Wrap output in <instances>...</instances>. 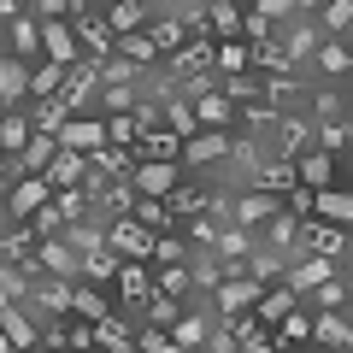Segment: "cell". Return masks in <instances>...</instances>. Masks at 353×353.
<instances>
[{"label":"cell","mask_w":353,"mask_h":353,"mask_svg":"<svg viewBox=\"0 0 353 353\" xmlns=\"http://www.w3.org/2000/svg\"><path fill=\"white\" fill-rule=\"evenodd\" d=\"M71 30H77V41H83V59H94V65L118 59V36H112V24H106V6H83V0H77Z\"/></svg>","instance_id":"obj_1"},{"label":"cell","mask_w":353,"mask_h":353,"mask_svg":"<svg viewBox=\"0 0 353 353\" xmlns=\"http://www.w3.org/2000/svg\"><path fill=\"white\" fill-rule=\"evenodd\" d=\"M312 18H318V6H306L301 18H289V24H283V36H277V48L289 53V65H312V59H318V48H324V41H330L324 30L312 24Z\"/></svg>","instance_id":"obj_2"},{"label":"cell","mask_w":353,"mask_h":353,"mask_svg":"<svg viewBox=\"0 0 353 353\" xmlns=\"http://www.w3.org/2000/svg\"><path fill=\"white\" fill-rule=\"evenodd\" d=\"M53 194H59V189H53L48 176H24L18 189H6V224H30L36 212L53 206Z\"/></svg>","instance_id":"obj_3"},{"label":"cell","mask_w":353,"mask_h":353,"mask_svg":"<svg viewBox=\"0 0 353 353\" xmlns=\"http://www.w3.org/2000/svg\"><path fill=\"white\" fill-rule=\"evenodd\" d=\"M330 277H341V259H324V253H294L289 271H283V283H289L301 301L318 289V283H330Z\"/></svg>","instance_id":"obj_4"},{"label":"cell","mask_w":353,"mask_h":353,"mask_svg":"<svg viewBox=\"0 0 353 353\" xmlns=\"http://www.w3.org/2000/svg\"><path fill=\"white\" fill-rule=\"evenodd\" d=\"M106 248H112L118 259L148 265V259H153V248H159V236H153V230H141L136 218H112V230H106Z\"/></svg>","instance_id":"obj_5"},{"label":"cell","mask_w":353,"mask_h":353,"mask_svg":"<svg viewBox=\"0 0 353 353\" xmlns=\"http://www.w3.org/2000/svg\"><path fill=\"white\" fill-rule=\"evenodd\" d=\"M101 65H94V59H83V65H71V77H65V88H59V106H65V112H83V106H94V101H101Z\"/></svg>","instance_id":"obj_6"},{"label":"cell","mask_w":353,"mask_h":353,"mask_svg":"<svg viewBox=\"0 0 353 353\" xmlns=\"http://www.w3.org/2000/svg\"><path fill=\"white\" fill-rule=\"evenodd\" d=\"M294 253H324V259H347V253H353V241H347V230L324 224V218H301V248H294Z\"/></svg>","instance_id":"obj_7"},{"label":"cell","mask_w":353,"mask_h":353,"mask_svg":"<svg viewBox=\"0 0 353 353\" xmlns=\"http://www.w3.org/2000/svg\"><path fill=\"white\" fill-rule=\"evenodd\" d=\"M136 194L141 201H171L176 189H183V165H165V159H148V165H136Z\"/></svg>","instance_id":"obj_8"},{"label":"cell","mask_w":353,"mask_h":353,"mask_svg":"<svg viewBox=\"0 0 353 353\" xmlns=\"http://www.w3.org/2000/svg\"><path fill=\"white\" fill-rule=\"evenodd\" d=\"M283 212L277 194H259V189H241L236 194V230H248V236H265V224Z\"/></svg>","instance_id":"obj_9"},{"label":"cell","mask_w":353,"mask_h":353,"mask_svg":"<svg viewBox=\"0 0 353 353\" xmlns=\"http://www.w3.org/2000/svg\"><path fill=\"white\" fill-rule=\"evenodd\" d=\"M6 53L24 59V65H41V59H48V48H41V18H36V12H24V18L6 24Z\"/></svg>","instance_id":"obj_10"},{"label":"cell","mask_w":353,"mask_h":353,"mask_svg":"<svg viewBox=\"0 0 353 353\" xmlns=\"http://www.w3.org/2000/svg\"><path fill=\"white\" fill-rule=\"evenodd\" d=\"M30 83H36V65H24V59H0V101H6V112H24L30 106Z\"/></svg>","instance_id":"obj_11"},{"label":"cell","mask_w":353,"mask_h":353,"mask_svg":"<svg viewBox=\"0 0 353 353\" xmlns=\"http://www.w3.org/2000/svg\"><path fill=\"white\" fill-rule=\"evenodd\" d=\"M36 259H41V271H48V277L83 283V253H77V248H71L65 236H48V241H41V253H36Z\"/></svg>","instance_id":"obj_12"},{"label":"cell","mask_w":353,"mask_h":353,"mask_svg":"<svg viewBox=\"0 0 353 353\" xmlns=\"http://www.w3.org/2000/svg\"><path fill=\"white\" fill-rule=\"evenodd\" d=\"M230 148H236L230 130H201L194 141H183V165H230Z\"/></svg>","instance_id":"obj_13"},{"label":"cell","mask_w":353,"mask_h":353,"mask_svg":"<svg viewBox=\"0 0 353 353\" xmlns=\"http://www.w3.org/2000/svg\"><path fill=\"white\" fill-rule=\"evenodd\" d=\"M241 30H248V6H236V0H212V12H206V41H241Z\"/></svg>","instance_id":"obj_14"},{"label":"cell","mask_w":353,"mask_h":353,"mask_svg":"<svg viewBox=\"0 0 353 353\" xmlns=\"http://www.w3.org/2000/svg\"><path fill=\"white\" fill-rule=\"evenodd\" d=\"M59 141L71 153H101V148H112V130H106V118H71L59 130Z\"/></svg>","instance_id":"obj_15"},{"label":"cell","mask_w":353,"mask_h":353,"mask_svg":"<svg viewBox=\"0 0 353 353\" xmlns=\"http://www.w3.org/2000/svg\"><path fill=\"white\" fill-rule=\"evenodd\" d=\"M336 171H341V159H330L324 148H312V153H301V159H294V176H301V189H312V194L336 189Z\"/></svg>","instance_id":"obj_16"},{"label":"cell","mask_w":353,"mask_h":353,"mask_svg":"<svg viewBox=\"0 0 353 353\" xmlns=\"http://www.w3.org/2000/svg\"><path fill=\"white\" fill-rule=\"evenodd\" d=\"M30 301H36L48 318H71V306H77V283H65V277H41L36 289H30Z\"/></svg>","instance_id":"obj_17"},{"label":"cell","mask_w":353,"mask_h":353,"mask_svg":"<svg viewBox=\"0 0 353 353\" xmlns=\"http://www.w3.org/2000/svg\"><path fill=\"white\" fill-rule=\"evenodd\" d=\"M88 171H94V165H88V153H71V148L59 141V159H53L41 176H48L53 189H83V183H88Z\"/></svg>","instance_id":"obj_18"},{"label":"cell","mask_w":353,"mask_h":353,"mask_svg":"<svg viewBox=\"0 0 353 353\" xmlns=\"http://www.w3.org/2000/svg\"><path fill=\"white\" fill-rule=\"evenodd\" d=\"M312 324H318V312H312V306H294V312L289 318H283V324H277V353H294V347H312Z\"/></svg>","instance_id":"obj_19"},{"label":"cell","mask_w":353,"mask_h":353,"mask_svg":"<svg viewBox=\"0 0 353 353\" xmlns=\"http://www.w3.org/2000/svg\"><path fill=\"white\" fill-rule=\"evenodd\" d=\"M259 283L253 277H236V283H224V289L212 294V306H218V318H236V312H253V306H259Z\"/></svg>","instance_id":"obj_20"},{"label":"cell","mask_w":353,"mask_h":353,"mask_svg":"<svg viewBox=\"0 0 353 353\" xmlns=\"http://www.w3.org/2000/svg\"><path fill=\"white\" fill-rule=\"evenodd\" d=\"M106 24H112V36H141L153 24V6L148 0H112L106 6Z\"/></svg>","instance_id":"obj_21"},{"label":"cell","mask_w":353,"mask_h":353,"mask_svg":"<svg viewBox=\"0 0 353 353\" xmlns=\"http://www.w3.org/2000/svg\"><path fill=\"white\" fill-rule=\"evenodd\" d=\"M148 36H153V48H159L165 59H171V53H183V48L194 41L189 30H183V24L171 18V6H153V24H148Z\"/></svg>","instance_id":"obj_22"},{"label":"cell","mask_w":353,"mask_h":353,"mask_svg":"<svg viewBox=\"0 0 353 353\" xmlns=\"http://www.w3.org/2000/svg\"><path fill=\"white\" fill-rule=\"evenodd\" d=\"M294 306H301V294H294L289 283H271V289L259 294V306H253V312H259V324H265V330H277L283 318L294 312Z\"/></svg>","instance_id":"obj_23"},{"label":"cell","mask_w":353,"mask_h":353,"mask_svg":"<svg viewBox=\"0 0 353 353\" xmlns=\"http://www.w3.org/2000/svg\"><path fill=\"white\" fill-rule=\"evenodd\" d=\"M0 336L12 341L18 353H36V347H41V330L24 318V306H0Z\"/></svg>","instance_id":"obj_24"},{"label":"cell","mask_w":353,"mask_h":353,"mask_svg":"<svg viewBox=\"0 0 353 353\" xmlns=\"http://www.w3.org/2000/svg\"><path fill=\"white\" fill-rule=\"evenodd\" d=\"M30 141H36V118L30 112H6V124H0V159H18Z\"/></svg>","instance_id":"obj_25"},{"label":"cell","mask_w":353,"mask_h":353,"mask_svg":"<svg viewBox=\"0 0 353 353\" xmlns=\"http://www.w3.org/2000/svg\"><path fill=\"white\" fill-rule=\"evenodd\" d=\"M118 294H124V306H136V312H141V306L153 301V271H148V265H136V259H130L124 271H118Z\"/></svg>","instance_id":"obj_26"},{"label":"cell","mask_w":353,"mask_h":353,"mask_svg":"<svg viewBox=\"0 0 353 353\" xmlns=\"http://www.w3.org/2000/svg\"><path fill=\"white\" fill-rule=\"evenodd\" d=\"M312 71H324L330 83H347V77H353V48H347V41H336V36H330L324 48H318Z\"/></svg>","instance_id":"obj_27"},{"label":"cell","mask_w":353,"mask_h":353,"mask_svg":"<svg viewBox=\"0 0 353 353\" xmlns=\"http://www.w3.org/2000/svg\"><path fill=\"white\" fill-rule=\"evenodd\" d=\"M265 248H271V253H289V259H294V248H301V218H294L289 206L265 224Z\"/></svg>","instance_id":"obj_28"},{"label":"cell","mask_w":353,"mask_h":353,"mask_svg":"<svg viewBox=\"0 0 353 353\" xmlns=\"http://www.w3.org/2000/svg\"><path fill=\"white\" fill-rule=\"evenodd\" d=\"M130 259H118L112 248H101V253H83V283H94V289H106V283H118V271H124Z\"/></svg>","instance_id":"obj_29"},{"label":"cell","mask_w":353,"mask_h":353,"mask_svg":"<svg viewBox=\"0 0 353 353\" xmlns=\"http://www.w3.org/2000/svg\"><path fill=\"white\" fill-rule=\"evenodd\" d=\"M194 118H201V130H230V136H236V106H230L224 94H201V101H194Z\"/></svg>","instance_id":"obj_30"},{"label":"cell","mask_w":353,"mask_h":353,"mask_svg":"<svg viewBox=\"0 0 353 353\" xmlns=\"http://www.w3.org/2000/svg\"><path fill=\"white\" fill-rule=\"evenodd\" d=\"M253 248H259V236H248V230H236V224H230V230H218V241H212V253H218L224 265L253 259Z\"/></svg>","instance_id":"obj_31"},{"label":"cell","mask_w":353,"mask_h":353,"mask_svg":"<svg viewBox=\"0 0 353 353\" xmlns=\"http://www.w3.org/2000/svg\"><path fill=\"white\" fill-rule=\"evenodd\" d=\"M148 271H153V294L183 301V294L194 289V271H189V265H148Z\"/></svg>","instance_id":"obj_32"},{"label":"cell","mask_w":353,"mask_h":353,"mask_svg":"<svg viewBox=\"0 0 353 353\" xmlns=\"http://www.w3.org/2000/svg\"><path fill=\"white\" fill-rule=\"evenodd\" d=\"M312 347H353V324L341 312H318L312 324Z\"/></svg>","instance_id":"obj_33"},{"label":"cell","mask_w":353,"mask_h":353,"mask_svg":"<svg viewBox=\"0 0 353 353\" xmlns=\"http://www.w3.org/2000/svg\"><path fill=\"white\" fill-rule=\"evenodd\" d=\"M283 271H289V253H271V248H253V259H248V277L259 283V289H271V283H283Z\"/></svg>","instance_id":"obj_34"},{"label":"cell","mask_w":353,"mask_h":353,"mask_svg":"<svg viewBox=\"0 0 353 353\" xmlns=\"http://www.w3.org/2000/svg\"><path fill=\"white\" fill-rule=\"evenodd\" d=\"M206 336H212V318H201V312H183L176 330H171V341H176V347H189V353H206Z\"/></svg>","instance_id":"obj_35"},{"label":"cell","mask_w":353,"mask_h":353,"mask_svg":"<svg viewBox=\"0 0 353 353\" xmlns=\"http://www.w3.org/2000/svg\"><path fill=\"white\" fill-rule=\"evenodd\" d=\"M212 194H218V189H206V183H183V189H176L165 206H171V212L189 224V218H201V212H206V201H212Z\"/></svg>","instance_id":"obj_36"},{"label":"cell","mask_w":353,"mask_h":353,"mask_svg":"<svg viewBox=\"0 0 353 353\" xmlns=\"http://www.w3.org/2000/svg\"><path fill=\"white\" fill-rule=\"evenodd\" d=\"M71 318H83V324H106V318H112V306H106V294L94 289V283H77V306H71Z\"/></svg>","instance_id":"obj_37"},{"label":"cell","mask_w":353,"mask_h":353,"mask_svg":"<svg viewBox=\"0 0 353 353\" xmlns=\"http://www.w3.org/2000/svg\"><path fill=\"white\" fill-rule=\"evenodd\" d=\"M165 130H171V136H183V141H194V136H201L194 101H183V94H176V101H165Z\"/></svg>","instance_id":"obj_38"},{"label":"cell","mask_w":353,"mask_h":353,"mask_svg":"<svg viewBox=\"0 0 353 353\" xmlns=\"http://www.w3.org/2000/svg\"><path fill=\"white\" fill-rule=\"evenodd\" d=\"M318 30H324V36H353V0H324V6H318Z\"/></svg>","instance_id":"obj_39"},{"label":"cell","mask_w":353,"mask_h":353,"mask_svg":"<svg viewBox=\"0 0 353 353\" xmlns=\"http://www.w3.org/2000/svg\"><path fill=\"white\" fill-rule=\"evenodd\" d=\"M347 294H353L347 277H330V283H318V289L306 294V306H312V312H341V306H347Z\"/></svg>","instance_id":"obj_40"},{"label":"cell","mask_w":353,"mask_h":353,"mask_svg":"<svg viewBox=\"0 0 353 353\" xmlns=\"http://www.w3.org/2000/svg\"><path fill=\"white\" fill-rule=\"evenodd\" d=\"M136 224L153 230V236H176V224H183V218H176L165 201H141V206H136Z\"/></svg>","instance_id":"obj_41"},{"label":"cell","mask_w":353,"mask_h":353,"mask_svg":"<svg viewBox=\"0 0 353 353\" xmlns=\"http://www.w3.org/2000/svg\"><path fill=\"white\" fill-rule=\"evenodd\" d=\"M189 312L183 301H171V294H153L148 306H141V324H153V330H176V318Z\"/></svg>","instance_id":"obj_42"},{"label":"cell","mask_w":353,"mask_h":353,"mask_svg":"<svg viewBox=\"0 0 353 353\" xmlns=\"http://www.w3.org/2000/svg\"><path fill=\"white\" fill-rule=\"evenodd\" d=\"M118 59H130V65H141V71H148V65H159L165 53L153 48V36L141 30V36H118Z\"/></svg>","instance_id":"obj_43"},{"label":"cell","mask_w":353,"mask_h":353,"mask_svg":"<svg viewBox=\"0 0 353 353\" xmlns=\"http://www.w3.org/2000/svg\"><path fill=\"white\" fill-rule=\"evenodd\" d=\"M218 71L224 77H248L253 71V48L248 41H224V48H218Z\"/></svg>","instance_id":"obj_44"},{"label":"cell","mask_w":353,"mask_h":353,"mask_svg":"<svg viewBox=\"0 0 353 353\" xmlns=\"http://www.w3.org/2000/svg\"><path fill=\"white\" fill-rule=\"evenodd\" d=\"M318 148L336 159V153H353V141H347V118L341 124H318Z\"/></svg>","instance_id":"obj_45"},{"label":"cell","mask_w":353,"mask_h":353,"mask_svg":"<svg viewBox=\"0 0 353 353\" xmlns=\"http://www.w3.org/2000/svg\"><path fill=\"white\" fill-rule=\"evenodd\" d=\"M94 336H101V347H130V341H136V330L124 324V318H106V324H94Z\"/></svg>","instance_id":"obj_46"},{"label":"cell","mask_w":353,"mask_h":353,"mask_svg":"<svg viewBox=\"0 0 353 353\" xmlns=\"http://www.w3.org/2000/svg\"><path fill=\"white\" fill-rule=\"evenodd\" d=\"M148 265H189V241L183 236H159V248H153Z\"/></svg>","instance_id":"obj_47"},{"label":"cell","mask_w":353,"mask_h":353,"mask_svg":"<svg viewBox=\"0 0 353 353\" xmlns=\"http://www.w3.org/2000/svg\"><path fill=\"white\" fill-rule=\"evenodd\" d=\"M236 347H241V341H236V330H230L224 318H218V324H212V336H206V353H236Z\"/></svg>","instance_id":"obj_48"},{"label":"cell","mask_w":353,"mask_h":353,"mask_svg":"<svg viewBox=\"0 0 353 353\" xmlns=\"http://www.w3.org/2000/svg\"><path fill=\"white\" fill-rule=\"evenodd\" d=\"M283 206H289L294 218H312V206H318V194H312V189H294V194H289V201H283Z\"/></svg>","instance_id":"obj_49"},{"label":"cell","mask_w":353,"mask_h":353,"mask_svg":"<svg viewBox=\"0 0 353 353\" xmlns=\"http://www.w3.org/2000/svg\"><path fill=\"white\" fill-rule=\"evenodd\" d=\"M294 353H324V347H294Z\"/></svg>","instance_id":"obj_50"},{"label":"cell","mask_w":353,"mask_h":353,"mask_svg":"<svg viewBox=\"0 0 353 353\" xmlns=\"http://www.w3.org/2000/svg\"><path fill=\"white\" fill-rule=\"evenodd\" d=\"M324 353H353V347H324Z\"/></svg>","instance_id":"obj_51"},{"label":"cell","mask_w":353,"mask_h":353,"mask_svg":"<svg viewBox=\"0 0 353 353\" xmlns=\"http://www.w3.org/2000/svg\"><path fill=\"white\" fill-rule=\"evenodd\" d=\"M36 353H59V347H36Z\"/></svg>","instance_id":"obj_52"},{"label":"cell","mask_w":353,"mask_h":353,"mask_svg":"<svg viewBox=\"0 0 353 353\" xmlns=\"http://www.w3.org/2000/svg\"><path fill=\"white\" fill-rule=\"evenodd\" d=\"M347 118H353V101H347Z\"/></svg>","instance_id":"obj_53"},{"label":"cell","mask_w":353,"mask_h":353,"mask_svg":"<svg viewBox=\"0 0 353 353\" xmlns=\"http://www.w3.org/2000/svg\"><path fill=\"white\" fill-rule=\"evenodd\" d=\"M347 241H353V230H347Z\"/></svg>","instance_id":"obj_54"}]
</instances>
